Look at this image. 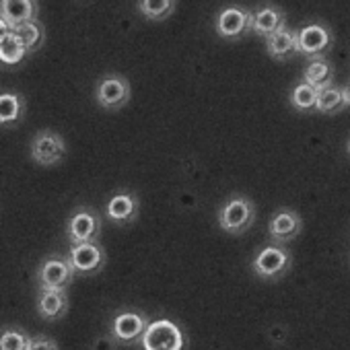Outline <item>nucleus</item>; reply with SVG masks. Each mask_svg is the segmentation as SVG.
<instances>
[{"label": "nucleus", "mask_w": 350, "mask_h": 350, "mask_svg": "<svg viewBox=\"0 0 350 350\" xmlns=\"http://www.w3.org/2000/svg\"><path fill=\"white\" fill-rule=\"evenodd\" d=\"M256 204L252 198L243 194H233L221 208H219V227L229 235H243L256 223Z\"/></svg>", "instance_id": "nucleus-1"}, {"label": "nucleus", "mask_w": 350, "mask_h": 350, "mask_svg": "<svg viewBox=\"0 0 350 350\" xmlns=\"http://www.w3.org/2000/svg\"><path fill=\"white\" fill-rule=\"evenodd\" d=\"M140 344L144 350H186L188 338L178 323L161 317L146 325Z\"/></svg>", "instance_id": "nucleus-2"}, {"label": "nucleus", "mask_w": 350, "mask_h": 350, "mask_svg": "<svg viewBox=\"0 0 350 350\" xmlns=\"http://www.w3.org/2000/svg\"><path fill=\"white\" fill-rule=\"evenodd\" d=\"M293 268V254L286 245L266 243L252 260V270L262 280H280Z\"/></svg>", "instance_id": "nucleus-3"}, {"label": "nucleus", "mask_w": 350, "mask_h": 350, "mask_svg": "<svg viewBox=\"0 0 350 350\" xmlns=\"http://www.w3.org/2000/svg\"><path fill=\"white\" fill-rule=\"evenodd\" d=\"M150 323L148 315L144 311L132 309V307H124L120 311H116V315L111 317L109 323V336L116 344L122 346H134L140 342L146 325Z\"/></svg>", "instance_id": "nucleus-4"}, {"label": "nucleus", "mask_w": 350, "mask_h": 350, "mask_svg": "<svg viewBox=\"0 0 350 350\" xmlns=\"http://www.w3.org/2000/svg\"><path fill=\"white\" fill-rule=\"evenodd\" d=\"M101 215L93 206H77L66 221L68 245L97 241L101 237Z\"/></svg>", "instance_id": "nucleus-5"}, {"label": "nucleus", "mask_w": 350, "mask_h": 350, "mask_svg": "<svg viewBox=\"0 0 350 350\" xmlns=\"http://www.w3.org/2000/svg\"><path fill=\"white\" fill-rule=\"evenodd\" d=\"M130 97H132V85L120 72H107L95 85V101L101 109L118 111L130 101Z\"/></svg>", "instance_id": "nucleus-6"}, {"label": "nucleus", "mask_w": 350, "mask_h": 350, "mask_svg": "<svg viewBox=\"0 0 350 350\" xmlns=\"http://www.w3.org/2000/svg\"><path fill=\"white\" fill-rule=\"evenodd\" d=\"M75 270L66 256L52 254L48 256L36 270V282L38 288H50V291H66L75 280Z\"/></svg>", "instance_id": "nucleus-7"}, {"label": "nucleus", "mask_w": 350, "mask_h": 350, "mask_svg": "<svg viewBox=\"0 0 350 350\" xmlns=\"http://www.w3.org/2000/svg\"><path fill=\"white\" fill-rule=\"evenodd\" d=\"M334 46V31L323 21H311L297 31V54L307 58L325 56Z\"/></svg>", "instance_id": "nucleus-8"}, {"label": "nucleus", "mask_w": 350, "mask_h": 350, "mask_svg": "<svg viewBox=\"0 0 350 350\" xmlns=\"http://www.w3.org/2000/svg\"><path fill=\"white\" fill-rule=\"evenodd\" d=\"M217 36L229 42H237L252 33V11L239 5L223 7L215 17Z\"/></svg>", "instance_id": "nucleus-9"}, {"label": "nucleus", "mask_w": 350, "mask_h": 350, "mask_svg": "<svg viewBox=\"0 0 350 350\" xmlns=\"http://www.w3.org/2000/svg\"><path fill=\"white\" fill-rule=\"evenodd\" d=\"M31 159L42 167H54L60 165L68 152L66 140L54 132V130H40L31 138Z\"/></svg>", "instance_id": "nucleus-10"}, {"label": "nucleus", "mask_w": 350, "mask_h": 350, "mask_svg": "<svg viewBox=\"0 0 350 350\" xmlns=\"http://www.w3.org/2000/svg\"><path fill=\"white\" fill-rule=\"evenodd\" d=\"M66 258H68L75 274H83V276H93V274L101 272L107 262L105 250L99 241L68 245Z\"/></svg>", "instance_id": "nucleus-11"}, {"label": "nucleus", "mask_w": 350, "mask_h": 350, "mask_svg": "<svg viewBox=\"0 0 350 350\" xmlns=\"http://www.w3.org/2000/svg\"><path fill=\"white\" fill-rule=\"evenodd\" d=\"M303 231V219L297 211L288 206H280L274 211V215L268 221V237L270 243L286 245L293 239H297Z\"/></svg>", "instance_id": "nucleus-12"}, {"label": "nucleus", "mask_w": 350, "mask_h": 350, "mask_svg": "<svg viewBox=\"0 0 350 350\" xmlns=\"http://www.w3.org/2000/svg\"><path fill=\"white\" fill-rule=\"evenodd\" d=\"M138 211H140V200L136 196V192L130 190H118L105 204L103 208V217L120 227L132 225L138 219Z\"/></svg>", "instance_id": "nucleus-13"}, {"label": "nucleus", "mask_w": 350, "mask_h": 350, "mask_svg": "<svg viewBox=\"0 0 350 350\" xmlns=\"http://www.w3.org/2000/svg\"><path fill=\"white\" fill-rule=\"evenodd\" d=\"M68 293L66 291H50L38 288L36 295V311L46 321H58L68 313Z\"/></svg>", "instance_id": "nucleus-14"}, {"label": "nucleus", "mask_w": 350, "mask_h": 350, "mask_svg": "<svg viewBox=\"0 0 350 350\" xmlns=\"http://www.w3.org/2000/svg\"><path fill=\"white\" fill-rule=\"evenodd\" d=\"M284 27H286V13L280 7L264 5L258 11H252V31L256 36L266 40Z\"/></svg>", "instance_id": "nucleus-15"}, {"label": "nucleus", "mask_w": 350, "mask_h": 350, "mask_svg": "<svg viewBox=\"0 0 350 350\" xmlns=\"http://www.w3.org/2000/svg\"><path fill=\"white\" fill-rule=\"evenodd\" d=\"M40 15V3L36 0H3L0 3V19L11 29L36 21Z\"/></svg>", "instance_id": "nucleus-16"}, {"label": "nucleus", "mask_w": 350, "mask_h": 350, "mask_svg": "<svg viewBox=\"0 0 350 350\" xmlns=\"http://www.w3.org/2000/svg\"><path fill=\"white\" fill-rule=\"evenodd\" d=\"M334 77H336V66L325 56L309 58V62L303 70V83H307L315 91H323V89L332 87Z\"/></svg>", "instance_id": "nucleus-17"}, {"label": "nucleus", "mask_w": 350, "mask_h": 350, "mask_svg": "<svg viewBox=\"0 0 350 350\" xmlns=\"http://www.w3.org/2000/svg\"><path fill=\"white\" fill-rule=\"evenodd\" d=\"M25 97L17 91H0V126L13 128L25 118Z\"/></svg>", "instance_id": "nucleus-18"}, {"label": "nucleus", "mask_w": 350, "mask_h": 350, "mask_svg": "<svg viewBox=\"0 0 350 350\" xmlns=\"http://www.w3.org/2000/svg\"><path fill=\"white\" fill-rule=\"evenodd\" d=\"M266 52L276 62H284L291 56H295L297 54V31L291 27H284V29L276 31L274 36L266 38Z\"/></svg>", "instance_id": "nucleus-19"}, {"label": "nucleus", "mask_w": 350, "mask_h": 350, "mask_svg": "<svg viewBox=\"0 0 350 350\" xmlns=\"http://www.w3.org/2000/svg\"><path fill=\"white\" fill-rule=\"evenodd\" d=\"M13 31H15V33L19 36V40L23 42V48H25L27 54L38 52V50L44 46V42H46V27H44V23H42L40 19L29 21V23H23V25L15 27Z\"/></svg>", "instance_id": "nucleus-20"}, {"label": "nucleus", "mask_w": 350, "mask_h": 350, "mask_svg": "<svg viewBox=\"0 0 350 350\" xmlns=\"http://www.w3.org/2000/svg\"><path fill=\"white\" fill-rule=\"evenodd\" d=\"M25 56H27V52L23 48V42L19 40V36L13 29L0 38V62L3 64H7V66L21 64L25 60Z\"/></svg>", "instance_id": "nucleus-21"}, {"label": "nucleus", "mask_w": 350, "mask_h": 350, "mask_svg": "<svg viewBox=\"0 0 350 350\" xmlns=\"http://www.w3.org/2000/svg\"><path fill=\"white\" fill-rule=\"evenodd\" d=\"M346 107V99H344V87L332 85L323 91L317 93V103H315V111L325 113V116H334L340 113Z\"/></svg>", "instance_id": "nucleus-22"}, {"label": "nucleus", "mask_w": 350, "mask_h": 350, "mask_svg": "<svg viewBox=\"0 0 350 350\" xmlns=\"http://www.w3.org/2000/svg\"><path fill=\"white\" fill-rule=\"evenodd\" d=\"M138 13L148 21H165L178 9L175 0H140L136 5Z\"/></svg>", "instance_id": "nucleus-23"}, {"label": "nucleus", "mask_w": 350, "mask_h": 350, "mask_svg": "<svg viewBox=\"0 0 350 350\" xmlns=\"http://www.w3.org/2000/svg\"><path fill=\"white\" fill-rule=\"evenodd\" d=\"M317 93L313 87H309L307 83H299L293 87L291 95H288V101H291V107L301 111V113H311L315 111V103H317Z\"/></svg>", "instance_id": "nucleus-24"}, {"label": "nucleus", "mask_w": 350, "mask_h": 350, "mask_svg": "<svg viewBox=\"0 0 350 350\" xmlns=\"http://www.w3.org/2000/svg\"><path fill=\"white\" fill-rule=\"evenodd\" d=\"M29 334L19 325L0 327V350H27Z\"/></svg>", "instance_id": "nucleus-25"}, {"label": "nucleus", "mask_w": 350, "mask_h": 350, "mask_svg": "<svg viewBox=\"0 0 350 350\" xmlns=\"http://www.w3.org/2000/svg\"><path fill=\"white\" fill-rule=\"evenodd\" d=\"M27 350H60V346L54 338H50L46 334H38V336L29 338Z\"/></svg>", "instance_id": "nucleus-26"}, {"label": "nucleus", "mask_w": 350, "mask_h": 350, "mask_svg": "<svg viewBox=\"0 0 350 350\" xmlns=\"http://www.w3.org/2000/svg\"><path fill=\"white\" fill-rule=\"evenodd\" d=\"M116 348H118V344L111 340V336H99V338H95V342L91 346V350H116Z\"/></svg>", "instance_id": "nucleus-27"}, {"label": "nucleus", "mask_w": 350, "mask_h": 350, "mask_svg": "<svg viewBox=\"0 0 350 350\" xmlns=\"http://www.w3.org/2000/svg\"><path fill=\"white\" fill-rule=\"evenodd\" d=\"M9 31H11V27H9L3 19H0V38H3L5 33H9Z\"/></svg>", "instance_id": "nucleus-28"}, {"label": "nucleus", "mask_w": 350, "mask_h": 350, "mask_svg": "<svg viewBox=\"0 0 350 350\" xmlns=\"http://www.w3.org/2000/svg\"><path fill=\"white\" fill-rule=\"evenodd\" d=\"M344 99H346V107H350V83L344 87Z\"/></svg>", "instance_id": "nucleus-29"}, {"label": "nucleus", "mask_w": 350, "mask_h": 350, "mask_svg": "<svg viewBox=\"0 0 350 350\" xmlns=\"http://www.w3.org/2000/svg\"><path fill=\"white\" fill-rule=\"evenodd\" d=\"M346 150H348V154H350V138H348V142H346Z\"/></svg>", "instance_id": "nucleus-30"}]
</instances>
